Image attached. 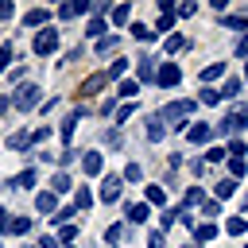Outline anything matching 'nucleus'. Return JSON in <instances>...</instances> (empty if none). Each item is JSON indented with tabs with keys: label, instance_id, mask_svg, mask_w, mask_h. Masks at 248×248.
<instances>
[{
	"label": "nucleus",
	"instance_id": "nucleus-1",
	"mask_svg": "<svg viewBox=\"0 0 248 248\" xmlns=\"http://www.w3.org/2000/svg\"><path fill=\"white\" fill-rule=\"evenodd\" d=\"M198 108V101H170V105H163V112H159V120L163 124H170V128H186V120H190V112Z\"/></svg>",
	"mask_w": 248,
	"mask_h": 248
},
{
	"label": "nucleus",
	"instance_id": "nucleus-2",
	"mask_svg": "<svg viewBox=\"0 0 248 248\" xmlns=\"http://www.w3.org/2000/svg\"><path fill=\"white\" fill-rule=\"evenodd\" d=\"M244 124H248V105H232V112L221 116V124L213 132L217 136H236V132H244Z\"/></svg>",
	"mask_w": 248,
	"mask_h": 248
},
{
	"label": "nucleus",
	"instance_id": "nucleus-3",
	"mask_svg": "<svg viewBox=\"0 0 248 248\" xmlns=\"http://www.w3.org/2000/svg\"><path fill=\"white\" fill-rule=\"evenodd\" d=\"M31 50H35L39 58H46V54H54V50H58V31H54V27H43V31L35 35V43H31Z\"/></svg>",
	"mask_w": 248,
	"mask_h": 248
},
{
	"label": "nucleus",
	"instance_id": "nucleus-4",
	"mask_svg": "<svg viewBox=\"0 0 248 248\" xmlns=\"http://www.w3.org/2000/svg\"><path fill=\"white\" fill-rule=\"evenodd\" d=\"M39 93H43V89H39L35 81H31V85H19V89H16V97H12V105H16V108H23V112H31V108L43 101Z\"/></svg>",
	"mask_w": 248,
	"mask_h": 248
},
{
	"label": "nucleus",
	"instance_id": "nucleus-5",
	"mask_svg": "<svg viewBox=\"0 0 248 248\" xmlns=\"http://www.w3.org/2000/svg\"><path fill=\"white\" fill-rule=\"evenodd\" d=\"M178 78H182V70H178L174 62H163V66L155 70V85H163V89H174Z\"/></svg>",
	"mask_w": 248,
	"mask_h": 248
},
{
	"label": "nucleus",
	"instance_id": "nucleus-6",
	"mask_svg": "<svg viewBox=\"0 0 248 248\" xmlns=\"http://www.w3.org/2000/svg\"><path fill=\"white\" fill-rule=\"evenodd\" d=\"M89 12V0H70V4H62L58 8V19L66 23V19H74V16H85Z\"/></svg>",
	"mask_w": 248,
	"mask_h": 248
},
{
	"label": "nucleus",
	"instance_id": "nucleus-7",
	"mask_svg": "<svg viewBox=\"0 0 248 248\" xmlns=\"http://www.w3.org/2000/svg\"><path fill=\"white\" fill-rule=\"evenodd\" d=\"M120 182H124L120 174H108V178L101 182V202H116V198H120Z\"/></svg>",
	"mask_w": 248,
	"mask_h": 248
},
{
	"label": "nucleus",
	"instance_id": "nucleus-8",
	"mask_svg": "<svg viewBox=\"0 0 248 248\" xmlns=\"http://www.w3.org/2000/svg\"><path fill=\"white\" fill-rule=\"evenodd\" d=\"M186 140H190V143H209V140H213V124H190Z\"/></svg>",
	"mask_w": 248,
	"mask_h": 248
},
{
	"label": "nucleus",
	"instance_id": "nucleus-9",
	"mask_svg": "<svg viewBox=\"0 0 248 248\" xmlns=\"http://www.w3.org/2000/svg\"><path fill=\"white\" fill-rule=\"evenodd\" d=\"M81 167H85V174L93 178V174H101V170H105V155H101V151H85Z\"/></svg>",
	"mask_w": 248,
	"mask_h": 248
},
{
	"label": "nucleus",
	"instance_id": "nucleus-10",
	"mask_svg": "<svg viewBox=\"0 0 248 248\" xmlns=\"http://www.w3.org/2000/svg\"><path fill=\"white\" fill-rule=\"evenodd\" d=\"M46 19H50V12H46V8H31V12H27V16H23V27H27V31H31V27H43V23H46Z\"/></svg>",
	"mask_w": 248,
	"mask_h": 248
},
{
	"label": "nucleus",
	"instance_id": "nucleus-11",
	"mask_svg": "<svg viewBox=\"0 0 248 248\" xmlns=\"http://www.w3.org/2000/svg\"><path fill=\"white\" fill-rule=\"evenodd\" d=\"M35 205H39V213H50V217H54V213H58V198H54V194H50V190H43V194H39V198H35Z\"/></svg>",
	"mask_w": 248,
	"mask_h": 248
},
{
	"label": "nucleus",
	"instance_id": "nucleus-12",
	"mask_svg": "<svg viewBox=\"0 0 248 248\" xmlns=\"http://www.w3.org/2000/svg\"><path fill=\"white\" fill-rule=\"evenodd\" d=\"M167 136V124L159 120V112H151V120H147V140H163Z\"/></svg>",
	"mask_w": 248,
	"mask_h": 248
},
{
	"label": "nucleus",
	"instance_id": "nucleus-13",
	"mask_svg": "<svg viewBox=\"0 0 248 248\" xmlns=\"http://www.w3.org/2000/svg\"><path fill=\"white\" fill-rule=\"evenodd\" d=\"M70 186H74V182H70V174H66V170H58V174L50 178V194H54V198H58V194H66Z\"/></svg>",
	"mask_w": 248,
	"mask_h": 248
},
{
	"label": "nucleus",
	"instance_id": "nucleus-14",
	"mask_svg": "<svg viewBox=\"0 0 248 248\" xmlns=\"http://www.w3.org/2000/svg\"><path fill=\"white\" fill-rule=\"evenodd\" d=\"M213 236H217V225H213V221H205V225L194 229V244H205V240H213Z\"/></svg>",
	"mask_w": 248,
	"mask_h": 248
},
{
	"label": "nucleus",
	"instance_id": "nucleus-15",
	"mask_svg": "<svg viewBox=\"0 0 248 248\" xmlns=\"http://www.w3.org/2000/svg\"><path fill=\"white\" fill-rule=\"evenodd\" d=\"M8 186H12V190H31V186H35V170H23V174H16Z\"/></svg>",
	"mask_w": 248,
	"mask_h": 248
},
{
	"label": "nucleus",
	"instance_id": "nucleus-16",
	"mask_svg": "<svg viewBox=\"0 0 248 248\" xmlns=\"http://www.w3.org/2000/svg\"><path fill=\"white\" fill-rule=\"evenodd\" d=\"M202 202H205V190H202V186H190V190H186V198H182V209L202 205Z\"/></svg>",
	"mask_w": 248,
	"mask_h": 248
},
{
	"label": "nucleus",
	"instance_id": "nucleus-17",
	"mask_svg": "<svg viewBox=\"0 0 248 248\" xmlns=\"http://www.w3.org/2000/svg\"><path fill=\"white\" fill-rule=\"evenodd\" d=\"M136 74H140V81H155V62H151V58L143 54V58H140V70H136Z\"/></svg>",
	"mask_w": 248,
	"mask_h": 248
},
{
	"label": "nucleus",
	"instance_id": "nucleus-18",
	"mask_svg": "<svg viewBox=\"0 0 248 248\" xmlns=\"http://www.w3.org/2000/svg\"><path fill=\"white\" fill-rule=\"evenodd\" d=\"M217 78H225V62H213V66H205L202 70V81L209 85V81H217Z\"/></svg>",
	"mask_w": 248,
	"mask_h": 248
},
{
	"label": "nucleus",
	"instance_id": "nucleus-19",
	"mask_svg": "<svg viewBox=\"0 0 248 248\" xmlns=\"http://www.w3.org/2000/svg\"><path fill=\"white\" fill-rule=\"evenodd\" d=\"M27 229H31V217H12V221L4 225V232H16V236H19V232H27Z\"/></svg>",
	"mask_w": 248,
	"mask_h": 248
},
{
	"label": "nucleus",
	"instance_id": "nucleus-20",
	"mask_svg": "<svg viewBox=\"0 0 248 248\" xmlns=\"http://www.w3.org/2000/svg\"><path fill=\"white\" fill-rule=\"evenodd\" d=\"M244 229H248L244 217H229V221H225V232H229V236H244Z\"/></svg>",
	"mask_w": 248,
	"mask_h": 248
},
{
	"label": "nucleus",
	"instance_id": "nucleus-21",
	"mask_svg": "<svg viewBox=\"0 0 248 248\" xmlns=\"http://www.w3.org/2000/svg\"><path fill=\"white\" fill-rule=\"evenodd\" d=\"M128 19H132V4H116V8H112V23H120V27H124Z\"/></svg>",
	"mask_w": 248,
	"mask_h": 248
},
{
	"label": "nucleus",
	"instance_id": "nucleus-22",
	"mask_svg": "<svg viewBox=\"0 0 248 248\" xmlns=\"http://www.w3.org/2000/svg\"><path fill=\"white\" fill-rule=\"evenodd\" d=\"M85 35H89V39H101V35H105V19H101V16H93V19L85 23Z\"/></svg>",
	"mask_w": 248,
	"mask_h": 248
},
{
	"label": "nucleus",
	"instance_id": "nucleus-23",
	"mask_svg": "<svg viewBox=\"0 0 248 248\" xmlns=\"http://www.w3.org/2000/svg\"><path fill=\"white\" fill-rule=\"evenodd\" d=\"M116 46H120V35H108V39H97L93 50H97V54H108V50H116Z\"/></svg>",
	"mask_w": 248,
	"mask_h": 248
},
{
	"label": "nucleus",
	"instance_id": "nucleus-24",
	"mask_svg": "<svg viewBox=\"0 0 248 248\" xmlns=\"http://www.w3.org/2000/svg\"><path fill=\"white\" fill-rule=\"evenodd\" d=\"M136 89H140V81H136V78H124V81L116 85V97H136Z\"/></svg>",
	"mask_w": 248,
	"mask_h": 248
},
{
	"label": "nucleus",
	"instance_id": "nucleus-25",
	"mask_svg": "<svg viewBox=\"0 0 248 248\" xmlns=\"http://www.w3.org/2000/svg\"><path fill=\"white\" fill-rule=\"evenodd\" d=\"M105 81H108V74H93V78H89V81L81 85V93H97V89H101Z\"/></svg>",
	"mask_w": 248,
	"mask_h": 248
},
{
	"label": "nucleus",
	"instance_id": "nucleus-26",
	"mask_svg": "<svg viewBox=\"0 0 248 248\" xmlns=\"http://www.w3.org/2000/svg\"><path fill=\"white\" fill-rule=\"evenodd\" d=\"M232 194H236V182H232V178H221V182H217V202H221V198H232Z\"/></svg>",
	"mask_w": 248,
	"mask_h": 248
},
{
	"label": "nucleus",
	"instance_id": "nucleus-27",
	"mask_svg": "<svg viewBox=\"0 0 248 248\" xmlns=\"http://www.w3.org/2000/svg\"><path fill=\"white\" fill-rule=\"evenodd\" d=\"M128 221L132 225H143L147 221V205H128Z\"/></svg>",
	"mask_w": 248,
	"mask_h": 248
},
{
	"label": "nucleus",
	"instance_id": "nucleus-28",
	"mask_svg": "<svg viewBox=\"0 0 248 248\" xmlns=\"http://www.w3.org/2000/svg\"><path fill=\"white\" fill-rule=\"evenodd\" d=\"M27 143H31V132H16V136L8 140V147H16V151H23Z\"/></svg>",
	"mask_w": 248,
	"mask_h": 248
},
{
	"label": "nucleus",
	"instance_id": "nucleus-29",
	"mask_svg": "<svg viewBox=\"0 0 248 248\" xmlns=\"http://www.w3.org/2000/svg\"><path fill=\"white\" fill-rule=\"evenodd\" d=\"M89 205H93V194L89 190H78L74 194V209H89Z\"/></svg>",
	"mask_w": 248,
	"mask_h": 248
},
{
	"label": "nucleus",
	"instance_id": "nucleus-30",
	"mask_svg": "<svg viewBox=\"0 0 248 248\" xmlns=\"http://www.w3.org/2000/svg\"><path fill=\"white\" fill-rule=\"evenodd\" d=\"M70 217H74V205H58V213L50 217L54 225H70Z\"/></svg>",
	"mask_w": 248,
	"mask_h": 248
},
{
	"label": "nucleus",
	"instance_id": "nucleus-31",
	"mask_svg": "<svg viewBox=\"0 0 248 248\" xmlns=\"http://www.w3.org/2000/svg\"><path fill=\"white\" fill-rule=\"evenodd\" d=\"M120 236H124V225H108V232H105L108 248H116V244H120Z\"/></svg>",
	"mask_w": 248,
	"mask_h": 248
},
{
	"label": "nucleus",
	"instance_id": "nucleus-32",
	"mask_svg": "<svg viewBox=\"0 0 248 248\" xmlns=\"http://www.w3.org/2000/svg\"><path fill=\"white\" fill-rule=\"evenodd\" d=\"M236 93H240V81H236V78H232V81H225V89H221V101H225V97H229V101H232V97H236Z\"/></svg>",
	"mask_w": 248,
	"mask_h": 248
},
{
	"label": "nucleus",
	"instance_id": "nucleus-33",
	"mask_svg": "<svg viewBox=\"0 0 248 248\" xmlns=\"http://www.w3.org/2000/svg\"><path fill=\"white\" fill-rule=\"evenodd\" d=\"M198 101H202V105H217V101H221V93H217V89H209V85H205V89H202V97H198Z\"/></svg>",
	"mask_w": 248,
	"mask_h": 248
},
{
	"label": "nucleus",
	"instance_id": "nucleus-34",
	"mask_svg": "<svg viewBox=\"0 0 248 248\" xmlns=\"http://www.w3.org/2000/svg\"><path fill=\"white\" fill-rule=\"evenodd\" d=\"M221 159H229L225 147H209V151H205V163H221Z\"/></svg>",
	"mask_w": 248,
	"mask_h": 248
},
{
	"label": "nucleus",
	"instance_id": "nucleus-35",
	"mask_svg": "<svg viewBox=\"0 0 248 248\" xmlns=\"http://www.w3.org/2000/svg\"><path fill=\"white\" fill-rule=\"evenodd\" d=\"M229 170H232V182H236V178L248 170V163H244V159H229Z\"/></svg>",
	"mask_w": 248,
	"mask_h": 248
},
{
	"label": "nucleus",
	"instance_id": "nucleus-36",
	"mask_svg": "<svg viewBox=\"0 0 248 248\" xmlns=\"http://www.w3.org/2000/svg\"><path fill=\"white\" fill-rule=\"evenodd\" d=\"M124 178H128V182H140V178H143L140 163H128V167H124Z\"/></svg>",
	"mask_w": 248,
	"mask_h": 248
},
{
	"label": "nucleus",
	"instance_id": "nucleus-37",
	"mask_svg": "<svg viewBox=\"0 0 248 248\" xmlns=\"http://www.w3.org/2000/svg\"><path fill=\"white\" fill-rule=\"evenodd\" d=\"M147 202H151V205H163V202H167V194H163L159 186H147Z\"/></svg>",
	"mask_w": 248,
	"mask_h": 248
},
{
	"label": "nucleus",
	"instance_id": "nucleus-38",
	"mask_svg": "<svg viewBox=\"0 0 248 248\" xmlns=\"http://www.w3.org/2000/svg\"><path fill=\"white\" fill-rule=\"evenodd\" d=\"M132 35H136V39H140V43H147V39H151V35H155V31H147V27H143V23H132Z\"/></svg>",
	"mask_w": 248,
	"mask_h": 248
},
{
	"label": "nucleus",
	"instance_id": "nucleus-39",
	"mask_svg": "<svg viewBox=\"0 0 248 248\" xmlns=\"http://www.w3.org/2000/svg\"><path fill=\"white\" fill-rule=\"evenodd\" d=\"M202 213L205 217H221V202H202Z\"/></svg>",
	"mask_w": 248,
	"mask_h": 248
},
{
	"label": "nucleus",
	"instance_id": "nucleus-40",
	"mask_svg": "<svg viewBox=\"0 0 248 248\" xmlns=\"http://www.w3.org/2000/svg\"><path fill=\"white\" fill-rule=\"evenodd\" d=\"M78 236V229H74V221L70 225H58V240H74Z\"/></svg>",
	"mask_w": 248,
	"mask_h": 248
},
{
	"label": "nucleus",
	"instance_id": "nucleus-41",
	"mask_svg": "<svg viewBox=\"0 0 248 248\" xmlns=\"http://www.w3.org/2000/svg\"><path fill=\"white\" fill-rule=\"evenodd\" d=\"M221 23H225V27H248V19H244V16H225Z\"/></svg>",
	"mask_w": 248,
	"mask_h": 248
},
{
	"label": "nucleus",
	"instance_id": "nucleus-42",
	"mask_svg": "<svg viewBox=\"0 0 248 248\" xmlns=\"http://www.w3.org/2000/svg\"><path fill=\"white\" fill-rule=\"evenodd\" d=\"M147 248H163V232H159V229L147 232Z\"/></svg>",
	"mask_w": 248,
	"mask_h": 248
},
{
	"label": "nucleus",
	"instance_id": "nucleus-43",
	"mask_svg": "<svg viewBox=\"0 0 248 248\" xmlns=\"http://www.w3.org/2000/svg\"><path fill=\"white\" fill-rule=\"evenodd\" d=\"M170 23H174V16H159V23H155V35H159V31H170Z\"/></svg>",
	"mask_w": 248,
	"mask_h": 248
},
{
	"label": "nucleus",
	"instance_id": "nucleus-44",
	"mask_svg": "<svg viewBox=\"0 0 248 248\" xmlns=\"http://www.w3.org/2000/svg\"><path fill=\"white\" fill-rule=\"evenodd\" d=\"M182 46H186L182 35H170V39H167V50H182Z\"/></svg>",
	"mask_w": 248,
	"mask_h": 248
},
{
	"label": "nucleus",
	"instance_id": "nucleus-45",
	"mask_svg": "<svg viewBox=\"0 0 248 248\" xmlns=\"http://www.w3.org/2000/svg\"><path fill=\"white\" fill-rule=\"evenodd\" d=\"M174 221H178V209H167V213L159 217V225H163V229H167V225H174Z\"/></svg>",
	"mask_w": 248,
	"mask_h": 248
},
{
	"label": "nucleus",
	"instance_id": "nucleus-46",
	"mask_svg": "<svg viewBox=\"0 0 248 248\" xmlns=\"http://www.w3.org/2000/svg\"><path fill=\"white\" fill-rule=\"evenodd\" d=\"M8 62H12V43H4V46H0V70H4Z\"/></svg>",
	"mask_w": 248,
	"mask_h": 248
},
{
	"label": "nucleus",
	"instance_id": "nucleus-47",
	"mask_svg": "<svg viewBox=\"0 0 248 248\" xmlns=\"http://www.w3.org/2000/svg\"><path fill=\"white\" fill-rule=\"evenodd\" d=\"M16 16V8H12V0H0V19H12Z\"/></svg>",
	"mask_w": 248,
	"mask_h": 248
},
{
	"label": "nucleus",
	"instance_id": "nucleus-48",
	"mask_svg": "<svg viewBox=\"0 0 248 248\" xmlns=\"http://www.w3.org/2000/svg\"><path fill=\"white\" fill-rule=\"evenodd\" d=\"M132 112H136V105H124V108H120V112H116V124H124V120H128V116H132Z\"/></svg>",
	"mask_w": 248,
	"mask_h": 248
},
{
	"label": "nucleus",
	"instance_id": "nucleus-49",
	"mask_svg": "<svg viewBox=\"0 0 248 248\" xmlns=\"http://www.w3.org/2000/svg\"><path fill=\"white\" fill-rule=\"evenodd\" d=\"M46 136H50V128H35V132H31V143H43Z\"/></svg>",
	"mask_w": 248,
	"mask_h": 248
},
{
	"label": "nucleus",
	"instance_id": "nucleus-50",
	"mask_svg": "<svg viewBox=\"0 0 248 248\" xmlns=\"http://www.w3.org/2000/svg\"><path fill=\"white\" fill-rule=\"evenodd\" d=\"M236 54H240V58H248V35H244V39L236 43Z\"/></svg>",
	"mask_w": 248,
	"mask_h": 248
},
{
	"label": "nucleus",
	"instance_id": "nucleus-51",
	"mask_svg": "<svg viewBox=\"0 0 248 248\" xmlns=\"http://www.w3.org/2000/svg\"><path fill=\"white\" fill-rule=\"evenodd\" d=\"M39 248H58V240H54V236H43V240H39Z\"/></svg>",
	"mask_w": 248,
	"mask_h": 248
},
{
	"label": "nucleus",
	"instance_id": "nucleus-52",
	"mask_svg": "<svg viewBox=\"0 0 248 248\" xmlns=\"http://www.w3.org/2000/svg\"><path fill=\"white\" fill-rule=\"evenodd\" d=\"M8 108H12V97H0V116H4Z\"/></svg>",
	"mask_w": 248,
	"mask_h": 248
},
{
	"label": "nucleus",
	"instance_id": "nucleus-53",
	"mask_svg": "<svg viewBox=\"0 0 248 248\" xmlns=\"http://www.w3.org/2000/svg\"><path fill=\"white\" fill-rule=\"evenodd\" d=\"M4 225H8V213H4V209H0V232H4Z\"/></svg>",
	"mask_w": 248,
	"mask_h": 248
},
{
	"label": "nucleus",
	"instance_id": "nucleus-54",
	"mask_svg": "<svg viewBox=\"0 0 248 248\" xmlns=\"http://www.w3.org/2000/svg\"><path fill=\"white\" fill-rule=\"evenodd\" d=\"M244 78H248V62H244Z\"/></svg>",
	"mask_w": 248,
	"mask_h": 248
},
{
	"label": "nucleus",
	"instance_id": "nucleus-55",
	"mask_svg": "<svg viewBox=\"0 0 248 248\" xmlns=\"http://www.w3.org/2000/svg\"><path fill=\"white\" fill-rule=\"evenodd\" d=\"M186 248H198V244H186Z\"/></svg>",
	"mask_w": 248,
	"mask_h": 248
}]
</instances>
